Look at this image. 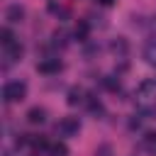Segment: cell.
Instances as JSON below:
<instances>
[{
	"label": "cell",
	"mask_w": 156,
	"mask_h": 156,
	"mask_svg": "<svg viewBox=\"0 0 156 156\" xmlns=\"http://www.w3.org/2000/svg\"><path fill=\"white\" fill-rule=\"evenodd\" d=\"M95 156H112V146L110 144H100L95 149Z\"/></svg>",
	"instance_id": "19"
},
{
	"label": "cell",
	"mask_w": 156,
	"mask_h": 156,
	"mask_svg": "<svg viewBox=\"0 0 156 156\" xmlns=\"http://www.w3.org/2000/svg\"><path fill=\"white\" fill-rule=\"evenodd\" d=\"M100 51V44H93L90 39L85 41V56H93V54H98Z\"/></svg>",
	"instance_id": "20"
},
{
	"label": "cell",
	"mask_w": 156,
	"mask_h": 156,
	"mask_svg": "<svg viewBox=\"0 0 156 156\" xmlns=\"http://www.w3.org/2000/svg\"><path fill=\"white\" fill-rule=\"evenodd\" d=\"M49 12L56 15V17H63V20L68 17V10H66L63 5H58V2H49Z\"/></svg>",
	"instance_id": "16"
},
{
	"label": "cell",
	"mask_w": 156,
	"mask_h": 156,
	"mask_svg": "<svg viewBox=\"0 0 156 156\" xmlns=\"http://www.w3.org/2000/svg\"><path fill=\"white\" fill-rule=\"evenodd\" d=\"M136 95L141 98V105H154L156 102V78H146L136 85Z\"/></svg>",
	"instance_id": "2"
},
{
	"label": "cell",
	"mask_w": 156,
	"mask_h": 156,
	"mask_svg": "<svg viewBox=\"0 0 156 156\" xmlns=\"http://www.w3.org/2000/svg\"><path fill=\"white\" fill-rule=\"evenodd\" d=\"M141 146L149 149V151H156V132H146L141 136Z\"/></svg>",
	"instance_id": "14"
},
{
	"label": "cell",
	"mask_w": 156,
	"mask_h": 156,
	"mask_svg": "<svg viewBox=\"0 0 156 156\" xmlns=\"http://www.w3.org/2000/svg\"><path fill=\"white\" fill-rule=\"evenodd\" d=\"M29 146H34L37 151H49L51 149V144H49V139L46 136H41V134H29Z\"/></svg>",
	"instance_id": "11"
},
{
	"label": "cell",
	"mask_w": 156,
	"mask_h": 156,
	"mask_svg": "<svg viewBox=\"0 0 156 156\" xmlns=\"http://www.w3.org/2000/svg\"><path fill=\"white\" fill-rule=\"evenodd\" d=\"M144 56H146L149 63H156V37H154L151 41H146V46H144Z\"/></svg>",
	"instance_id": "13"
},
{
	"label": "cell",
	"mask_w": 156,
	"mask_h": 156,
	"mask_svg": "<svg viewBox=\"0 0 156 156\" xmlns=\"http://www.w3.org/2000/svg\"><path fill=\"white\" fill-rule=\"evenodd\" d=\"M66 102H68L71 107H76V105H85V102H88V93H85L83 88L73 85V88L68 90V98H66Z\"/></svg>",
	"instance_id": "6"
},
{
	"label": "cell",
	"mask_w": 156,
	"mask_h": 156,
	"mask_svg": "<svg viewBox=\"0 0 156 156\" xmlns=\"http://www.w3.org/2000/svg\"><path fill=\"white\" fill-rule=\"evenodd\" d=\"M110 49H112V54H115L117 58H127V54H129V41H127L124 37H115V39L110 41Z\"/></svg>",
	"instance_id": "5"
},
{
	"label": "cell",
	"mask_w": 156,
	"mask_h": 156,
	"mask_svg": "<svg viewBox=\"0 0 156 156\" xmlns=\"http://www.w3.org/2000/svg\"><path fill=\"white\" fill-rule=\"evenodd\" d=\"M0 41H2V46H5V49H7V46H12V44H17V41H15V34H12L7 27H2V29H0Z\"/></svg>",
	"instance_id": "15"
},
{
	"label": "cell",
	"mask_w": 156,
	"mask_h": 156,
	"mask_svg": "<svg viewBox=\"0 0 156 156\" xmlns=\"http://www.w3.org/2000/svg\"><path fill=\"white\" fill-rule=\"evenodd\" d=\"M24 95H27V85L22 80H10L2 88V100L5 102H20V100H24Z\"/></svg>",
	"instance_id": "1"
},
{
	"label": "cell",
	"mask_w": 156,
	"mask_h": 156,
	"mask_svg": "<svg viewBox=\"0 0 156 156\" xmlns=\"http://www.w3.org/2000/svg\"><path fill=\"white\" fill-rule=\"evenodd\" d=\"M27 122H29V124H41V122H46V110H44V107H32V110L27 112Z\"/></svg>",
	"instance_id": "10"
},
{
	"label": "cell",
	"mask_w": 156,
	"mask_h": 156,
	"mask_svg": "<svg viewBox=\"0 0 156 156\" xmlns=\"http://www.w3.org/2000/svg\"><path fill=\"white\" fill-rule=\"evenodd\" d=\"M88 34H90V22H88V20H80V22L76 24V29H73V37L85 44V41H88Z\"/></svg>",
	"instance_id": "9"
},
{
	"label": "cell",
	"mask_w": 156,
	"mask_h": 156,
	"mask_svg": "<svg viewBox=\"0 0 156 156\" xmlns=\"http://www.w3.org/2000/svg\"><path fill=\"white\" fill-rule=\"evenodd\" d=\"M90 24H100V27H105V17H102V15L90 12Z\"/></svg>",
	"instance_id": "21"
},
{
	"label": "cell",
	"mask_w": 156,
	"mask_h": 156,
	"mask_svg": "<svg viewBox=\"0 0 156 156\" xmlns=\"http://www.w3.org/2000/svg\"><path fill=\"white\" fill-rule=\"evenodd\" d=\"M51 46H56V49H63V46H68V34H66L63 29H58V32L54 34V39H51Z\"/></svg>",
	"instance_id": "12"
},
{
	"label": "cell",
	"mask_w": 156,
	"mask_h": 156,
	"mask_svg": "<svg viewBox=\"0 0 156 156\" xmlns=\"http://www.w3.org/2000/svg\"><path fill=\"white\" fill-rule=\"evenodd\" d=\"M49 154L51 156H68V149H66V144H51Z\"/></svg>",
	"instance_id": "17"
},
{
	"label": "cell",
	"mask_w": 156,
	"mask_h": 156,
	"mask_svg": "<svg viewBox=\"0 0 156 156\" xmlns=\"http://www.w3.org/2000/svg\"><path fill=\"white\" fill-rule=\"evenodd\" d=\"M56 132H58L61 136H76V134L80 132V122H78V117H63V119H58Z\"/></svg>",
	"instance_id": "3"
},
{
	"label": "cell",
	"mask_w": 156,
	"mask_h": 156,
	"mask_svg": "<svg viewBox=\"0 0 156 156\" xmlns=\"http://www.w3.org/2000/svg\"><path fill=\"white\" fill-rule=\"evenodd\" d=\"M61 68H63V63H61L58 58H54V56H49V58H44V61L37 63V71L44 73V76H54V73H58Z\"/></svg>",
	"instance_id": "4"
},
{
	"label": "cell",
	"mask_w": 156,
	"mask_h": 156,
	"mask_svg": "<svg viewBox=\"0 0 156 156\" xmlns=\"http://www.w3.org/2000/svg\"><path fill=\"white\" fill-rule=\"evenodd\" d=\"M5 20L10 22V24H20L22 20H24V7L22 5H7V10H5Z\"/></svg>",
	"instance_id": "7"
},
{
	"label": "cell",
	"mask_w": 156,
	"mask_h": 156,
	"mask_svg": "<svg viewBox=\"0 0 156 156\" xmlns=\"http://www.w3.org/2000/svg\"><path fill=\"white\" fill-rule=\"evenodd\" d=\"M102 88H107V90H119V80L117 78H102Z\"/></svg>",
	"instance_id": "18"
},
{
	"label": "cell",
	"mask_w": 156,
	"mask_h": 156,
	"mask_svg": "<svg viewBox=\"0 0 156 156\" xmlns=\"http://www.w3.org/2000/svg\"><path fill=\"white\" fill-rule=\"evenodd\" d=\"M98 2H100V5H112L115 0H98Z\"/></svg>",
	"instance_id": "22"
},
{
	"label": "cell",
	"mask_w": 156,
	"mask_h": 156,
	"mask_svg": "<svg viewBox=\"0 0 156 156\" xmlns=\"http://www.w3.org/2000/svg\"><path fill=\"white\" fill-rule=\"evenodd\" d=\"M22 58V46L20 44H12V46H7L5 49V61H2V68H10L12 63H17Z\"/></svg>",
	"instance_id": "8"
}]
</instances>
